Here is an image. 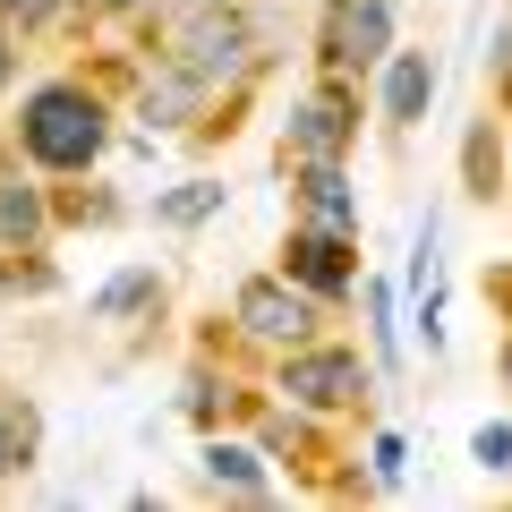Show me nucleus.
Returning <instances> with one entry per match:
<instances>
[{
	"instance_id": "obj_1",
	"label": "nucleus",
	"mask_w": 512,
	"mask_h": 512,
	"mask_svg": "<svg viewBox=\"0 0 512 512\" xmlns=\"http://www.w3.org/2000/svg\"><path fill=\"white\" fill-rule=\"evenodd\" d=\"M26 154L52 163V171H86L103 154V103L77 94V86H43L26 103Z\"/></svg>"
},
{
	"instance_id": "obj_13",
	"label": "nucleus",
	"mask_w": 512,
	"mask_h": 512,
	"mask_svg": "<svg viewBox=\"0 0 512 512\" xmlns=\"http://www.w3.org/2000/svg\"><path fill=\"white\" fill-rule=\"evenodd\" d=\"M0 231H18V239L43 231V205H35V188H26V180H0Z\"/></svg>"
},
{
	"instance_id": "obj_10",
	"label": "nucleus",
	"mask_w": 512,
	"mask_h": 512,
	"mask_svg": "<svg viewBox=\"0 0 512 512\" xmlns=\"http://www.w3.org/2000/svg\"><path fill=\"white\" fill-rule=\"evenodd\" d=\"M197 77H188V69H163V77H154V86H146V103H137V111H146V120L154 128H180L188 120V111H197Z\"/></svg>"
},
{
	"instance_id": "obj_15",
	"label": "nucleus",
	"mask_w": 512,
	"mask_h": 512,
	"mask_svg": "<svg viewBox=\"0 0 512 512\" xmlns=\"http://www.w3.org/2000/svg\"><path fill=\"white\" fill-rule=\"evenodd\" d=\"M137 299H154V274H146V265H137V274H120V282H111L103 299H94V308H103V316H128Z\"/></svg>"
},
{
	"instance_id": "obj_8",
	"label": "nucleus",
	"mask_w": 512,
	"mask_h": 512,
	"mask_svg": "<svg viewBox=\"0 0 512 512\" xmlns=\"http://www.w3.org/2000/svg\"><path fill=\"white\" fill-rule=\"evenodd\" d=\"M299 205H308L325 231H350V222H359V197L342 188V171H333V163H308V171H299Z\"/></svg>"
},
{
	"instance_id": "obj_2",
	"label": "nucleus",
	"mask_w": 512,
	"mask_h": 512,
	"mask_svg": "<svg viewBox=\"0 0 512 512\" xmlns=\"http://www.w3.org/2000/svg\"><path fill=\"white\" fill-rule=\"evenodd\" d=\"M282 393L308 402V410H342V402H359V393H367V376H359L350 350H308V359L282 367Z\"/></svg>"
},
{
	"instance_id": "obj_4",
	"label": "nucleus",
	"mask_w": 512,
	"mask_h": 512,
	"mask_svg": "<svg viewBox=\"0 0 512 512\" xmlns=\"http://www.w3.org/2000/svg\"><path fill=\"white\" fill-rule=\"evenodd\" d=\"M239 325H248L256 342H299V333L316 325V308L299 291H282V282H239Z\"/></svg>"
},
{
	"instance_id": "obj_18",
	"label": "nucleus",
	"mask_w": 512,
	"mask_h": 512,
	"mask_svg": "<svg viewBox=\"0 0 512 512\" xmlns=\"http://www.w3.org/2000/svg\"><path fill=\"white\" fill-rule=\"evenodd\" d=\"M376 478H384V487L402 478V444H393V436H376Z\"/></svg>"
},
{
	"instance_id": "obj_7",
	"label": "nucleus",
	"mask_w": 512,
	"mask_h": 512,
	"mask_svg": "<svg viewBox=\"0 0 512 512\" xmlns=\"http://www.w3.org/2000/svg\"><path fill=\"white\" fill-rule=\"evenodd\" d=\"M291 274L316 282V291H342L350 282V239L342 231H299L291 239Z\"/></svg>"
},
{
	"instance_id": "obj_11",
	"label": "nucleus",
	"mask_w": 512,
	"mask_h": 512,
	"mask_svg": "<svg viewBox=\"0 0 512 512\" xmlns=\"http://www.w3.org/2000/svg\"><path fill=\"white\" fill-rule=\"evenodd\" d=\"M205 478L231 495H265V470H256V453H239V444H205Z\"/></svg>"
},
{
	"instance_id": "obj_20",
	"label": "nucleus",
	"mask_w": 512,
	"mask_h": 512,
	"mask_svg": "<svg viewBox=\"0 0 512 512\" xmlns=\"http://www.w3.org/2000/svg\"><path fill=\"white\" fill-rule=\"evenodd\" d=\"M504 376H512V350H504Z\"/></svg>"
},
{
	"instance_id": "obj_3",
	"label": "nucleus",
	"mask_w": 512,
	"mask_h": 512,
	"mask_svg": "<svg viewBox=\"0 0 512 512\" xmlns=\"http://www.w3.org/2000/svg\"><path fill=\"white\" fill-rule=\"evenodd\" d=\"M239 52H248V26H239V18H214V0H205V18L180 26V60H171V69H188L197 86H214V77L239 69Z\"/></svg>"
},
{
	"instance_id": "obj_17",
	"label": "nucleus",
	"mask_w": 512,
	"mask_h": 512,
	"mask_svg": "<svg viewBox=\"0 0 512 512\" xmlns=\"http://www.w3.org/2000/svg\"><path fill=\"white\" fill-rule=\"evenodd\" d=\"M52 9H60V0H0V18H18V26H43Z\"/></svg>"
},
{
	"instance_id": "obj_21",
	"label": "nucleus",
	"mask_w": 512,
	"mask_h": 512,
	"mask_svg": "<svg viewBox=\"0 0 512 512\" xmlns=\"http://www.w3.org/2000/svg\"><path fill=\"white\" fill-rule=\"evenodd\" d=\"M197 9H205V0H197ZM214 9H222V0H214Z\"/></svg>"
},
{
	"instance_id": "obj_6",
	"label": "nucleus",
	"mask_w": 512,
	"mask_h": 512,
	"mask_svg": "<svg viewBox=\"0 0 512 512\" xmlns=\"http://www.w3.org/2000/svg\"><path fill=\"white\" fill-rule=\"evenodd\" d=\"M350 128H359V111H350L342 94H316V103H299V120H291V146L308 154V163H333V154L350 146Z\"/></svg>"
},
{
	"instance_id": "obj_19",
	"label": "nucleus",
	"mask_w": 512,
	"mask_h": 512,
	"mask_svg": "<svg viewBox=\"0 0 512 512\" xmlns=\"http://www.w3.org/2000/svg\"><path fill=\"white\" fill-rule=\"evenodd\" d=\"M94 9H137V0H94Z\"/></svg>"
},
{
	"instance_id": "obj_9",
	"label": "nucleus",
	"mask_w": 512,
	"mask_h": 512,
	"mask_svg": "<svg viewBox=\"0 0 512 512\" xmlns=\"http://www.w3.org/2000/svg\"><path fill=\"white\" fill-rule=\"evenodd\" d=\"M427 94H436V60H427V52H402V60H393V77H384V111L410 128V120L427 111Z\"/></svg>"
},
{
	"instance_id": "obj_12",
	"label": "nucleus",
	"mask_w": 512,
	"mask_h": 512,
	"mask_svg": "<svg viewBox=\"0 0 512 512\" xmlns=\"http://www.w3.org/2000/svg\"><path fill=\"white\" fill-rule=\"evenodd\" d=\"M26 453H35V410H26V402H0V478L26 470Z\"/></svg>"
},
{
	"instance_id": "obj_5",
	"label": "nucleus",
	"mask_w": 512,
	"mask_h": 512,
	"mask_svg": "<svg viewBox=\"0 0 512 512\" xmlns=\"http://www.w3.org/2000/svg\"><path fill=\"white\" fill-rule=\"evenodd\" d=\"M384 43H393V9H384V0H342V18H333L325 52L350 69V60H384Z\"/></svg>"
},
{
	"instance_id": "obj_16",
	"label": "nucleus",
	"mask_w": 512,
	"mask_h": 512,
	"mask_svg": "<svg viewBox=\"0 0 512 512\" xmlns=\"http://www.w3.org/2000/svg\"><path fill=\"white\" fill-rule=\"evenodd\" d=\"M478 461L487 470H512V427H478Z\"/></svg>"
},
{
	"instance_id": "obj_14",
	"label": "nucleus",
	"mask_w": 512,
	"mask_h": 512,
	"mask_svg": "<svg viewBox=\"0 0 512 512\" xmlns=\"http://www.w3.org/2000/svg\"><path fill=\"white\" fill-rule=\"evenodd\" d=\"M214 205H222V188H214V180H188L180 197H163V205H154V214H163V222H205V214H214Z\"/></svg>"
}]
</instances>
